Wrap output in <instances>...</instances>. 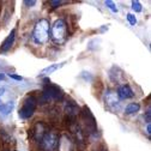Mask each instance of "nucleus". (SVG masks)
I'll list each match as a JSON object with an SVG mask.
<instances>
[{"label": "nucleus", "instance_id": "f257e3e1", "mask_svg": "<svg viewBox=\"0 0 151 151\" xmlns=\"http://www.w3.org/2000/svg\"><path fill=\"white\" fill-rule=\"evenodd\" d=\"M32 40L37 45H45L49 40V22L46 18L37 21L32 30Z\"/></svg>", "mask_w": 151, "mask_h": 151}, {"label": "nucleus", "instance_id": "f03ea898", "mask_svg": "<svg viewBox=\"0 0 151 151\" xmlns=\"http://www.w3.org/2000/svg\"><path fill=\"white\" fill-rule=\"evenodd\" d=\"M49 36L55 45H63L67 40V23L64 19H56L50 28Z\"/></svg>", "mask_w": 151, "mask_h": 151}, {"label": "nucleus", "instance_id": "7ed1b4c3", "mask_svg": "<svg viewBox=\"0 0 151 151\" xmlns=\"http://www.w3.org/2000/svg\"><path fill=\"white\" fill-rule=\"evenodd\" d=\"M64 91L60 86L52 84V83H47L43 88L42 91V97H41V102L42 103H48L52 101H63L64 99Z\"/></svg>", "mask_w": 151, "mask_h": 151}, {"label": "nucleus", "instance_id": "20e7f679", "mask_svg": "<svg viewBox=\"0 0 151 151\" xmlns=\"http://www.w3.org/2000/svg\"><path fill=\"white\" fill-rule=\"evenodd\" d=\"M60 136L55 129H48L46 134L39 143V146L41 151H55L59 145Z\"/></svg>", "mask_w": 151, "mask_h": 151}, {"label": "nucleus", "instance_id": "39448f33", "mask_svg": "<svg viewBox=\"0 0 151 151\" xmlns=\"http://www.w3.org/2000/svg\"><path fill=\"white\" fill-rule=\"evenodd\" d=\"M79 116L82 120V124L84 126L85 132H88L89 134H93L96 133L97 131V124H96V119L92 115V113L90 110V108L88 106H84L81 111H79ZM83 129V131H84Z\"/></svg>", "mask_w": 151, "mask_h": 151}, {"label": "nucleus", "instance_id": "423d86ee", "mask_svg": "<svg viewBox=\"0 0 151 151\" xmlns=\"http://www.w3.org/2000/svg\"><path fill=\"white\" fill-rule=\"evenodd\" d=\"M14 108V96L10 89L0 88V113L7 115Z\"/></svg>", "mask_w": 151, "mask_h": 151}, {"label": "nucleus", "instance_id": "0eeeda50", "mask_svg": "<svg viewBox=\"0 0 151 151\" xmlns=\"http://www.w3.org/2000/svg\"><path fill=\"white\" fill-rule=\"evenodd\" d=\"M36 107H37V99L34 95H28L23 100L22 107L19 108V111H18V115L23 120H28L34 115Z\"/></svg>", "mask_w": 151, "mask_h": 151}, {"label": "nucleus", "instance_id": "6e6552de", "mask_svg": "<svg viewBox=\"0 0 151 151\" xmlns=\"http://www.w3.org/2000/svg\"><path fill=\"white\" fill-rule=\"evenodd\" d=\"M0 146L4 151H16L17 149V142L16 139L10 136L5 129H0Z\"/></svg>", "mask_w": 151, "mask_h": 151}, {"label": "nucleus", "instance_id": "1a4fd4ad", "mask_svg": "<svg viewBox=\"0 0 151 151\" xmlns=\"http://www.w3.org/2000/svg\"><path fill=\"white\" fill-rule=\"evenodd\" d=\"M104 104L106 108L113 113H116L120 109V100L116 96V92L114 91H107L104 95Z\"/></svg>", "mask_w": 151, "mask_h": 151}, {"label": "nucleus", "instance_id": "9d476101", "mask_svg": "<svg viewBox=\"0 0 151 151\" xmlns=\"http://www.w3.org/2000/svg\"><path fill=\"white\" fill-rule=\"evenodd\" d=\"M48 129H49V128H48V125H47L46 122H43V121H37V122L34 125V127L31 128V138H32V140L39 144Z\"/></svg>", "mask_w": 151, "mask_h": 151}, {"label": "nucleus", "instance_id": "9b49d317", "mask_svg": "<svg viewBox=\"0 0 151 151\" xmlns=\"http://www.w3.org/2000/svg\"><path fill=\"white\" fill-rule=\"evenodd\" d=\"M79 111L81 108L78 107V104L74 101H67L65 102L64 106V113H65V118L70 119V120H77V118L79 116Z\"/></svg>", "mask_w": 151, "mask_h": 151}, {"label": "nucleus", "instance_id": "f8f14e48", "mask_svg": "<svg viewBox=\"0 0 151 151\" xmlns=\"http://www.w3.org/2000/svg\"><path fill=\"white\" fill-rule=\"evenodd\" d=\"M58 149L60 151H74L76 142H74L73 137H70L68 134H63L59 139Z\"/></svg>", "mask_w": 151, "mask_h": 151}, {"label": "nucleus", "instance_id": "ddd939ff", "mask_svg": "<svg viewBox=\"0 0 151 151\" xmlns=\"http://www.w3.org/2000/svg\"><path fill=\"white\" fill-rule=\"evenodd\" d=\"M116 96L119 100H128L134 96V92L132 90V88L128 84H121L119 85L118 90H116Z\"/></svg>", "mask_w": 151, "mask_h": 151}, {"label": "nucleus", "instance_id": "4468645a", "mask_svg": "<svg viewBox=\"0 0 151 151\" xmlns=\"http://www.w3.org/2000/svg\"><path fill=\"white\" fill-rule=\"evenodd\" d=\"M14 40H16V29H12L11 32L9 34V36L4 40L1 46H0V52L1 53H7L12 48V46L14 43Z\"/></svg>", "mask_w": 151, "mask_h": 151}, {"label": "nucleus", "instance_id": "2eb2a0df", "mask_svg": "<svg viewBox=\"0 0 151 151\" xmlns=\"http://www.w3.org/2000/svg\"><path fill=\"white\" fill-rule=\"evenodd\" d=\"M139 110H140V104L137 103V102H133V103H129V104L126 106L125 114L126 115H133V114H137Z\"/></svg>", "mask_w": 151, "mask_h": 151}, {"label": "nucleus", "instance_id": "dca6fc26", "mask_svg": "<svg viewBox=\"0 0 151 151\" xmlns=\"http://www.w3.org/2000/svg\"><path fill=\"white\" fill-rule=\"evenodd\" d=\"M64 64H65V63H61V64H53V65H50V66H48V67L43 68V70L40 72V76H41V77H42V76H48V74H50V73L55 72L58 68L63 67V66H64Z\"/></svg>", "mask_w": 151, "mask_h": 151}, {"label": "nucleus", "instance_id": "f3484780", "mask_svg": "<svg viewBox=\"0 0 151 151\" xmlns=\"http://www.w3.org/2000/svg\"><path fill=\"white\" fill-rule=\"evenodd\" d=\"M104 5L111 11V12H114V13H116L118 12V7L115 6V4L114 3H113V1H110V0H107V1L104 3Z\"/></svg>", "mask_w": 151, "mask_h": 151}, {"label": "nucleus", "instance_id": "a211bd4d", "mask_svg": "<svg viewBox=\"0 0 151 151\" xmlns=\"http://www.w3.org/2000/svg\"><path fill=\"white\" fill-rule=\"evenodd\" d=\"M63 4H65V1H61V0H50L49 1V5H50L52 9H58Z\"/></svg>", "mask_w": 151, "mask_h": 151}, {"label": "nucleus", "instance_id": "6ab92c4d", "mask_svg": "<svg viewBox=\"0 0 151 151\" xmlns=\"http://www.w3.org/2000/svg\"><path fill=\"white\" fill-rule=\"evenodd\" d=\"M132 10H133L134 12H142V10H143V6H142V4L139 3V1H132Z\"/></svg>", "mask_w": 151, "mask_h": 151}, {"label": "nucleus", "instance_id": "aec40b11", "mask_svg": "<svg viewBox=\"0 0 151 151\" xmlns=\"http://www.w3.org/2000/svg\"><path fill=\"white\" fill-rule=\"evenodd\" d=\"M126 18H127V21L129 22V24H131V25H136V24H137V18H136V16H134V14H132V13H127Z\"/></svg>", "mask_w": 151, "mask_h": 151}, {"label": "nucleus", "instance_id": "412c9836", "mask_svg": "<svg viewBox=\"0 0 151 151\" xmlns=\"http://www.w3.org/2000/svg\"><path fill=\"white\" fill-rule=\"evenodd\" d=\"M144 119H145L146 124H150V121H151V110H150V108L146 110L145 115H144Z\"/></svg>", "mask_w": 151, "mask_h": 151}, {"label": "nucleus", "instance_id": "4be33fe9", "mask_svg": "<svg viewBox=\"0 0 151 151\" xmlns=\"http://www.w3.org/2000/svg\"><path fill=\"white\" fill-rule=\"evenodd\" d=\"M9 76H10V78H12V79H14V81H19V82H22V81H23V77H21V76H18V74L10 73Z\"/></svg>", "mask_w": 151, "mask_h": 151}, {"label": "nucleus", "instance_id": "5701e85b", "mask_svg": "<svg viewBox=\"0 0 151 151\" xmlns=\"http://www.w3.org/2000/svg\"><path fill=\"white\" fill-rule=\"evenodd\" d=\"M24 5H27L28 7H32L34 5H36V1H35V0H25Z\"/></svg>", "mask_w": 151, "mask_h": 151}, {"label": "nucleus", "instance_id": "b1692460", "mask_svg": "<svg viewBox=\"0 0 151 151\" xmlns=\"http://www.w3.org/2000/svg\"><path fill=\"white\" fill-rule=\"evenodd\" d=\"M146 133H147V136L151 134V125L150 124H147V126H146Z\"/></svg>", "mask_w": 151, "mask_h": 151}, {"label": "nucleus", "instance_id": "393cba45", "mask_svg": "<svg viewBox=\"0 0 151 151\" xmlns=\"http://www.w3.org/2000/svg\"><path fill=\"white\" fill-rule=\"evenodd\" d=\"M4 79H5V74L4 73H0V82L4 81Z\"/></svg>", "mask_w": 151, "mask_h": 151}, {"label": "nucleus", "instance_id": "a878e982", "mask_svg": "<svg viewBox=\"0 0 151 151\" xmlns=\"http://www.w3.org/2000/svg\"><path fill=\"white\" fill-rule=\"evenodd\" d=\"M0 147H1V146H0Z\"/></svg>", "mask_w": 151, "mask_h": 151}]
</instances>
